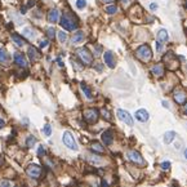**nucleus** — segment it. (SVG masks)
<instances>
[{
  "instance_id": "nucleus-1",
  "label": "nucleus",
  "mask_w": 187,
  "mask_h": 187,
  "mask_svg": "<svg viewBox=\"0 0 187 187\" xmlns=\"http://www.w3.org/2000/svg\"><path fill=\"white\" fill-rule=\"evenodd\" d=\"M61 26L68 30V31H74L78 28V21L74 16H71L68 13H65L61 18Z\"/></svg>"
},
{
  "instance_id": "nucleus-2",
  "label": "nucleus",
  "mask_w": 187,
  "mask_h": 187,
  "mask_svg": "<svg viewBox=\"0 0 187 187\" xmlns=\"http://www.w3.org/2000/svg\"><path fill=\"white\" fill-rule=\"evenodd\" d=\"M136 54H137V57L142 61V62H149L151 58H152V52H151V48L149 47V45H141L138 49H137V52H136Z\"/></svg>"
},
{
  "instance_id": "nucleus-3",
  "label": "nucleus",
  "mask_w": 187,
  "mask_h": 187,
  "mask_svg": "<svg viewBox=\"0 0 187 187\" xmlns=\"http://www.w3.org/2000/svg\"><path fill=\"white\" fill-rule=\"evenodd\" d=\"M26 173L28 174V177L34 178V179H39L41 173H43V169H41V167L38 164H30L26 168Z\"/></svg>"
},
{
  "instance_id": "nucleus-4",
  "label": "nucleus",
  "mask_w": 187,
  "mask_h": 187,
  "mask_svg": "<svg viewBox=\"0 0 187 187\" xmlns=\"http://www.w3.org/2000/svg\"><path fill=\"white\" fill-rule=\"evenodd\" d=\"M99 118V112L97 109H88L84 111V120L88 123V124H94L97 123Z\"/></svg>"
},
{
  "instance_id": "nucleus-5",
  "label": "nucleus",
  "mask_w": 187,
  "mask_h": 187,
  "mask_svg": "<svg viewBox=\"0 0 187 187\" xmlns=\"http://www.w3.org/2000/svg\"><path fill=\"white\" fill-rule=\"evenodd\" d=\"M76 53L79 56V58L83 61V63H85V65H90L92 62H93V56L92 53L87 49V48H79L76 50Z\"/></svg>"
},
{
  "instance_id": "nucleus-6",
  "label": "nucleus",
  "mask_w": 187,
  "mask_h": 187,
  "mask_svg": "<svg viewBox=\"0 0 187 187\" xmlns=\"http://www.w3.org/2000/svg\"><path fill=\"white\" fill-rule=\"evenodd\" d=\"M62 141H63L65 146L68 147L70 150H72V151H76L78 150V144L75 142V138H74V136H72L70 132H65L63 133V138H62Z\"/></svg>"
},
{
  "instance_id": "nucleus-7",
  "label": "nucleus",
  "mask_w": 187,
  "mask_h": 187,
  "mask_svg": "<svg viewBox=\"0 0 187 187\" xmlns=\"http://www.w3.org/2000/svg\"><path fill=\"white\" fill-rule=\"evenodd\" d=\"M127 158H128L129 161L137 164V165H144V164H146V163H144V160H143V158H142V155L139 152H137V151H134V150H130V151L127 152Z\"/></svg>"
},
{
  "instance_id": "nucleus-8",
  "label": "nucleus",
  "mask_w": 187,
  "mask_h": 187,
  "mask_svg": "<svg viewBox=\"0 0 187 187\" xmlns=\"http://www.w3.org/2000/svg\"><path fill=\"white\" fill-rule=\"evenodd\" d=\"M118 118H119L121 121H124V123H125L127 125H129V127H133L134 121H133V118H132V115H130V114H129L128 111L119 109V110H118Z\"/></svg>"
},
{
  "instance_id": "nucleus-9",
  "label": "nucleus",
  "mask_w": 187,
  "mask_h": 187,
  "mask_svg": "<svg viewBox=\"0 0 187 187\" xmlns=\"http://www.w3.org/2000/svg\"><path fill=\"white\" fill-rule=\"evenodd\" d=\"M103 58H105V63L110 67V68H114L116 66V61H115V56L111 50H107L105 52V54H103Z\"/></svg>"
},
{
  "instance_id": "nucleus-10",
  "label": "nucleus",
  "mask_w": 187,
  "mask_h": 187,
  "mask_svg": "<svg viewBox=\"0 0 187 187\" xmlns=\"http://www.w3.org/2000/svg\"><path fill=\"white\" fill-rule=\"evenodd\" d=\"M173 97H174V101L177 102L178 105H183V103L187 101V96L182 89H175L173 93Z\"/></svg>"
},
{
  "instance_id": "nucleus-11",
  "label": "nucleus",
  "mask_w": 187,
  "mask_h": 187,
  "mask_svg": "<svg viewBox=\"0 0 187 187\" xmlns=\"http://www.w3.org/2000/svg\"><path fill=\"white\" fill-rule=\"evenodd\" d=\"M14 62H16V65H18L21 67H27V65H28L25 56L22 53H19V52H16L14 53Z\"/></svg>"
},
{
  "instance_id": "nucleus-12",
  "label": "nucleus",
  "mask_w": 187,
  "mask_h": 187,
  "mask_svg": "<svg viewBox=\"0 0 187 187\" xmlns=\"http://www.w3.org/2000/svg\"><path fill=\"white\" fill-rule=\"evenodd\" d=\"M149 118H150L149 112L144 110V109H139V110L136 111V119H137L138 121H141V123H146V121L149 120Z\"/></svg>"
},
{
  "instance_id": "nucleus-13",
  "label": "nucleus",
  "mask_w": 187,
  "mask_h": 187,
  "mask_svg": "<svg viewBox=\"0 0 187 187\" xmlns=\"http://www.w3.org/2000/svg\"><path fill=\"white\" fill-rule=\"evenodd\" d=\"M101 138H102V142L105 143L106 146H110V144L112 143V141H114V134H112V132L109 129V130H106V132L102 133Z\"/></svg>"
},
{
  "instance_id": "nucleus-14",
  "label": "nucleus",
  "mask_w": 187,
  "mask_h": 187,
  "mask_svg": "<svg viewBox=\"0 0 187 187\" xmlns=\"http://www.w3.org/2000/svg\"><path fill=\"white\" fill-rule=\"evenodd\" d=\"M59 18V12H58V9L53 8V9H50L49 10V13H48V21L52 23H56L57 21Z\"/></svg>"
},
{
  "instance_id": "nucleus-15",
  "label": "nucleus",
  "mask_w": 187,
  "mask_h": 187,
  "mask_svg": "<svg viewBox=\"0 0 187 187\" xmlns=\"http://www.w3.org/2000/svg\"><path fill=\"white\" fill-rule=\"evenodd\" d=\"M90 150H92L93 152H96V154H103V152H105V149H103V146H102L99 142H97V141H93V142L90 143Z\"/></svg>"
},
{
  "instance_id": "nucleus-16",
  "label": "nucleus",
  "mask_w": 187,
  "mask_h": 187,
  "mask_svg": "<svg viewBox=\"0 0 187 187\" xmlns=\"http://www.w3.org/2000/svg\"><path fill=\"white\" fill-rule=\"evenodd\" d=\"M151 72L155 75V76H158V78H161L164 75V66L161 63H158V65H155L152 68H151Z\"/></svg>"
},
{
  "instance_id": "nucleus-17",
  "label": "nucleus",
  "mask_w": 187,
  "mask_h": 187,
  "mask_svg": "<svg viewBox=\"0 0 187 187\" xmlns=\"http://www.w3.org/2000/svg\"><path fill=\"white\" fill-rule=\"evenodd\" d=\"M158 41H159V43H167V41H168V39H169V36H168V33H167V30H165V28H161L160 31H159V33H158Z\"/></svg>"
},
{
  "instance_id": "nucleus-18",
  "label": "nucleus",
  "mask_w": 187,
  "mask_h": 187,
  "mask_svg": "<svg viewBox=\"0 0 187 187\" xmlns=\"http://www.w3.org/2000/svg\"><path fill=\"white\" fill-rule=\"evenodd\" d=\"M27 54H28V59H31V61H36L38 58H39V52L34 48V47H28V49H27Z\"/></svg>"
},
{
  "instance_id": "nucleus-19",
  "label": "nucleus",
  "mask_w": 187,
  "mask_h": 187,
  "mask_svg": "<svg viewBox=\"0 0 187 187\" xmlns=\"http://www.w3.org/2000/svg\"><path fill=\"white\" fill-rule=\"evenodd\" d=\"M9 59H10L9 53L4 48H0V62H2V63H8Z\"/></svg>"
},
{
  "instance_id": "nucleus-20",
  "label": "nucleus",
  "mask_w": 187,
  "mask_h": 187,
  "mask_svg": "<svg viewBox=\"0 0 187 187\" xmlns=\"http://www.w3.org/2000/svg\"><path fill=\"white\" fill-rule=\"evenodd\" d=\"M174 137H175V132H173V130L167 132V133L164 134V143H167V144L172 143L173 139H174Z\"/></svg>"
},
{
  "instance_id": "nucleus-21",
  "label": "nucleus",
  "mask_w": 187,
  "mask_h": 187,
  "mask_svg": "<svg viewBox=\"0 0 187 187\" xmlns=\"http://www.w3.org/2000/svg\"><path fill=\"white\" fill-rule=\"evenodd\" d=\"M83 39H84V34L81 33V31H76V33L74 34V36H72V43H80V41H83Z\"/></svg>"
},
{
  "instance_id": "nucleus-22",
  "label": "nucleus",
  "mask_w": 187,
  "mask_h": 187,
  "mask_svg": "<svg viewBox=\"0 0 187 187\" xmlns=\"http://www.w3.org/2000/svg\"><path fill=\"white\" fill-rule=\"evenodd\" d=\"M12 40L14 41V44H17L18 47H23V40H22V38H21L18 34H13L12 35Z\"/></svg>"
},
{
  "instance_id": "nucleus-23",
  "label": "nucleus",
  "mask_w": 187,
  "mask_h": 187,
  "mask_svg": "<svg viewBox=\"0 0 187 187\" xmlns=\"http://www.w3.org/2000/svg\"><path fill=\"white\" fill-rule=\"evenodd\" d=\"M81 89H83V92H84V94H85V97L88 98V99H92L93 98V96H92V92H90V89L84 84V83H81Z\"/></svg>"
},
{
  "instance_id": "nucleus-24",
  "label": "nucleus",
  "mask_w": 187,
  "mask_h": 187,
  "mask_svg": "<svg viewBox=\"0 0 187 187\" xmlns=\"http://www.w3.org/2000/svg\"><path fill=\"white\" fill-rule=\"evenodd\" d=\"M35 143H36V138H35L34 136H28V137H27V139H26V146H27V149L34 147Z\"/></svg>"
},
{
  "instance_id": "nucleus-25",
  "label": "nucleus",
  "mask_w": 187,
  "mask_h": 187,
  "mask_svg": "<svg viewBox=\"0 0 187 187\" xmlns=\"http://www.w3.org/2000/svg\"><path fill=\"white\" fill-rule=\"evenodd\" d=\"M106 12H107L109 14L116 13V12H118V7H116V5H109V7L106 8Z\"/></svg>"
},
{
  "instance_id": "nucleus-26",
  "label": "nucleus",
  "mask_w": 187,
  "mask_h": 187,
  "mask_svg": "<svg viewBox=\"0 0 187 187\" xmlns=\"http://www.w3.org/2000/svg\"><path fill=\"white\" fill-rule=\"evenodd\" d=\"M47 36H48L49 39H54V36H56V31H54L53 27H49V28L47 30Z\"/></svg>"
},
{
  "instance_id": "nucleus-27",
  "label": "nucleus",
  "mask_w": 187,
  "mask_h": 187,
  "mask_svg": "<svg viewBox=\"0 0 187 187\" xmlns=\"http://www.w3.org/2000/svg\"><path fill=\"white\" fill-rule=\"evenodd\" d=\"M58 39H59L61 43H65V41L67 40V35L63 33V31H59V33H58Z\"/></svg>"
},
{
  "instance_id": "nucleus-28",
  "label": "nucleus",
  "mask_w": 187,
  "mask_h": 187,
  "mask_svg": "<svg viewBox=\"0 0 187 187\" xmlns=\"http://www.w3.org/2000/svg\"><path fill=\"white\" fill-rule=\"evenodd\" d=\"M43 133L45 134V136H47V137H49V136H50V134H52V127L49 125V124H47V125L44 127V129H43Z\"/></svg>"
},
{
  "instance_id": "nucleus-29",
  "label": "nucleus",
  "mask_w": 187,
  "mask_h": 187,
  "mask_svg": "<svg viewBox=\"0 0 187 187\" xmlns=\"http://www.w3.org/2000/svg\"><path fill=\"white\" fill-rule=\"evenodd\" d=\"M85 5H87V0H76V7L79 9L85 8Z\"/></svg>"
},
{
  "instance_id": "nucleus-30",
  "label": "nucleus",
  "mask_w": 187,
  "mask_h": 187,
  "mask_svg": "<svg viewBox=\"0 0 187 187\" xmlns=\"http://www.w3.org/2000/svg\"><path fill=\"white\" fill-rule=\"evenodd\" d=\"M23 35H25V36H28V38H33V36H34V31L27 27V28L23 30Z\"/></svg>"
},
{
  "instance_id": "nucleus-31",
  "label": "nucleus",
  "mask_w": 187,
  "mask_h": 187,
  "mask_svg": "<svg viewBox=\"0 0 187 187\" xmlns=\"http://www.w3.org/2000/svg\"><path fill=\"white\" fill-rule=\"evenodd\" d=\"M44 155H45L44 146H39V149H38V156H44Z\"/></svg>"
},
{
  "instance_id": "nucleus-32",
  "label": "nucleus",
  "mask_w": 187,
  "mask_h": 187,
  "mask_svg": "<svg viewBox=\"0 0 187 187\" xmlns=\"http://www.w3.org/2000/svg\"><path fill=\"white\" fill-rule=\"evenodd\" d=\"M101 114H102L103 116H105V119H106V120H110V119H111V115H110V112H109L107 110H102V111H101Z\"/></svg>"
},
{
  "instance_id": "nucleus-33",
  "label": "nucleus",
  "mask_w": 187,
  "mask_h": 187,
  "mask_svg": "<svg viewBox=\"0 0 187 187\" xmlns=\"http://www.w3.org/2000/svg\"><path fill=\"white\" fill-rule=\"evenodd\" d=\"M161 168H163L164 170H168V169L170 168V163H169V161H165V163H163V164H161Z\"/></svg>"
},
{
  "instance_id": "nucleus-34",
  "label": "nucleus",
  "mask_w": 187,
  "mask_h": 187,
  "mask_svg": "<svg viewBox=\"0 0 187 187\" xmlns=\"http://www.w3.org/2000/svg\"><path fill=\"white\" fill-rule=\"evenodd\" d=\"M71 62H72V65H74V67H75L76 70H83V66H81V65H79V63H76V62H75L74 59H72Z\"/></svg>"
},
{
  "instance_id": "nucleus-35",
  "label": "nucleus",
  "mask_w": 187,
  "mask_h": 187,
  "mask_svg": "<svg viewBox=\"0 0 187 187\" xmlns=\"http://www.w3.org/2000/svg\"><path fill=\"white\" fill-rule=\"evenodd\" d=\"M0 187H10V182L9 181H3L0 183Z\"/></svg>"
},
{
  "instance_id": "nucleus-36",
  "label": "nucleus",
  "mask_w": 187,
  "mask_h": 187,
  "mask_svg": "<svg viewBox=\"0 0 187 187\" xmlns=\"http://www.w3.org/2000/svg\"><path fill=\"white\" fill-rule=\"evenodd\" d=\"M48 44H49V41H48V40H45V41H40L39 47H40V48H44V47H47Z\"/></svg>"
},
{
  "instance_id": "nucleus-37",
  "label": "nucleus",
  "mask_w": 187,
  "mask_h": 187,
  "mask_svg": "<svg viewBox=\"0 0 187 187\" xmlns=\"http://www.w3.org/2000/svg\"><path fill=\"white\" fill-rule=\"evenodd\" d=\"M156 48H158V52H161L163 50V44L158 41V43H156Z\"/></svg>"
},
{
  "instance_id": "nucleus-38",
  "label": "nucleus",
  "mask_w": 187,
  "mask_h": 187,
  "mask_svg": "<svg viewBox=\"0 0 187 187\" xmlns=\"http://www.w3.org/2000/svg\"><path fill=\"white\" fill-rule=\"evenodd\" d=\"M150 9H151V10H156V9H158V5L155 4V3H152V4H150Z\"/></svg>"
},
{
  "instance_id": "nucleus-39",
  "label": "nucleus",
  "mask_w": 187,
  "mask_h": 187,
  "mask_svg": "<svg viewBox=\"0 0 187 187\" xmlns=\"http://www.w3.org/2000/svg\"><path fill=\"white\" fill-rule=\"evenodd\" d=\"M34 4H35V2H33V0H31V2H28V3H27V7H26V8H31V7H34Z\"/></svg>"
},
{
  "instance_id": "nucleus-40",
  "label": "nucleus",
  "mask_w": 187,
  "mask_h": 187,
  "mask_svg": "<svg viewBox=\"0 0 187 187\" xmlns=\"http://www.w3.org/2000/svg\"><path fill=\"white\" fill-rule=\"evenodd\" d=\"M4 125H5V123H4V120H3V119H0V129H2V128H3Z\"/></svg>"
},
{
  "instance_id": "nucleus-41",
  "label": "nucleus",
  "mask_w": 187,
  "mask_h": 187,
  "mask_svg": "<svg viewBox=\"0 0 187 187\" xmlns=\"http://www.w3.org/2000/svg\"><path fill=\"white\" fill-rule=\"evenodd\" d=\"M102 187H109V184H107L106 181H102Z\"/></svg>"
},
{
  "instance_id": "nucleus-42",
  "label": "nucleus",
  "mask_w": 187,
  "mask_h": 187,
  "mask_svg": "<svg viewBox=\"0 0 187 187\" xmlns=\"http://www.w3.org/2000/svg\"><path fill=\"white\" fill-rule=\"evenodd\" d=\"M102 2H103V3H112L114 0H102Z\"/></svg>"
},
{
  "instance_id": "nucleus-43",
  "label": "nucleus",
  "mask_w": 187,
  "mask_h": 187,
  "mask_svg": "<svg viewBox=\"0 0 187 187\" xmlns=\"http://www.w3.org/2000/svg\"><path fill=\"white\" fill-rule=\"evenodd\" d=\"M99 49H101V47H98V48H96V53H97V54H99V52H101Z\"/></svg>"
},
{
  "instance_id": "nucleus-44",
  "label": "nucleus",
  "mask_w": 187,
  "mask_h": 187,
  "mask_svg": "<svg viewBox=\"0 0 187 187\" xmlns=\"http://www.w3.org/2000/svg\"><path fill=\"white\" fill-rule=\"evenodd\" d=\"M163 106H165V107H168V102H165V101H163Z\"/></svg>"
},
{
  "instance_id": "nucleus-45",
  "label": "nucleus",
  "mask_w": 187,
  "mask_h": 187,
  "mask_svg": "<svg viewBox=\"0 0 187 187\" xmlns=\"http://www.w3.org/2000/svg\"><path fill=\"white\" fill-rule=\"evenodd\" d=\"M184 158H186V159H187V149H186V150H184Z\"/></svg>"
},
{
  "instance_id": "nucleus-46",
  "label": "nucleus",
  "mask_w": 187,
  "mask_h": 187,
  "mask_svg": "<svg viewBox=\"0 0 187 187\" xmlns=\"http://www.w3.org/2000/svg\"><path fill=\"white\" fill-rule=\"evenodd\" d=\"M184 7L187 8V0H186V2H184Z\"/></svg>"
},
{
  "instance_id": "nucleus-47",
  "label": "nucleus",
  "mask_w": 187,
  "mask_h": 187,
  "mask_svg": "<svg viewBox=\"0 0 187 187\" xmlns=\"http://www.w3.org/2000/svg\"><path fill=\"white\" fill-rule=\"evenodd\" d=\"M186 111H187V103H186Z\"/></svg>"
}]
</instances>
